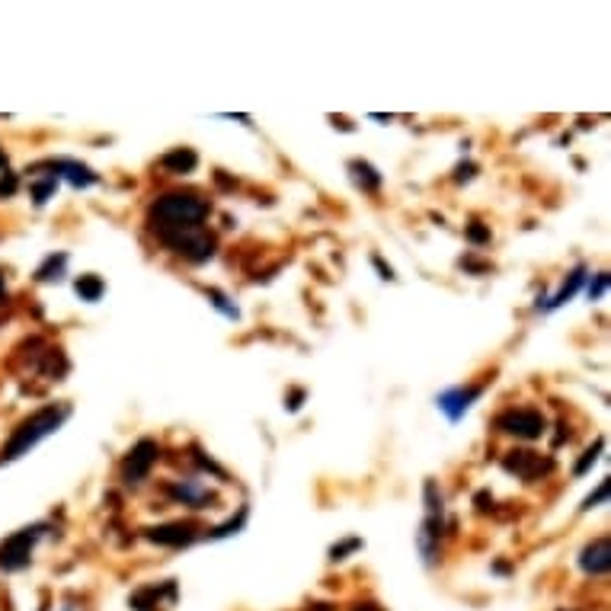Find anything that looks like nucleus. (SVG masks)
<instances>
[{
  "mask_svg": "<svg viewBox=\"0 0 611 611\" xmlns=\"http://www.w3.org/2000/svg\"><path fill=\"white\" fill-rule=\"evenodd\" d=\"M212 202L199 192H167L148 208V231L170 253L183 256L189 263H208L215 256V237L205 231V218Z\"/></svg>",
  "mask_w": 611,
  "mask_h": 611,
  "instance_id": "f257e3e1",
  "label": "nucleus"
},
{
  "mask_svg": "<svg viewBox=\"0 0 611 611\" xmlns=\"http://www.w3.org/2000/svg\"><path fill=\"white\" fill-rule=\"evenodd\" d=\"M71 416V407L68 404H52V407H42L29 416V420H23L20 426L13 429L10 442L4 445V452H0V461H13L26 455L29 448H36L42 439L55 436V432L64 426V420Z\"/></svg>",
  "mask_w": 611,
  "mask_h": 611,
  "instance_id": "f03ea898",
  "label": "nucleus"
},
{
  "mask_svg": "<svg viewBox=\"0 0 611 611\" xmlns=\"http://www.w3.org/2000/svg\"><path fill=\"white\" fill-rule=\"evenodd\" d=\"M423 496H426V519L420 525V535H416V548H420L426 567H436L442 551V535H445V500H442V490L436 487V480H426Z\"/></svg>",
  "mask_w": 611,
  "mask_h": 611,
  "instance_id": "7ed1b4c3",
  "label": "nucleus"
},
{
  "mask_svg": "<svg viewBox=\"0 0 611 611\" xmlns=\"http://www.w3.org/2000/svg\"><path fill=\"white\" fill-rule=\"evenodd\" d=\"M496 429L506 432V436H512V439L535 442L548 432V420H544L541 410H535V407H512L496 420Z\"/></svg>",
  "mask_w": 611,
  "mask_h": 611,
  "instance_id": "20e7f679",
  "label": "nucleus"
},
{
  "mask_svg": "<svg viewBox=\"0 0 611 611\" xmlns=\"http://www.w3.org/2000/svg\"><path fill=\"white\" fill-rule=\"evenodd\" d=\"M160 458V445L154 439H138L132 445V452L125 455V461L119 464V477L125 487H138L144 477L151 474V468Z\"/></svg>",
  "mask_w": 611,
  "mask_h": 611,
  "instance_id": "39448f33",
  "label": "nucleus"
},
{
  "mask_svg": "<svg viewBox=\"0 0 611 611\" xmlns=\"http://www.w3.org/2000/svg\"><path fill=\"white\" fill-rule=\"evenodd\" d=\"M42 528L45 525L23 528V532L10 535L4 544H0V567H4V570H23L32 560V548H36V541L42 538Z\"/></svg>",
  "mask_w": 611,
  "mask_h": 611,
  "instance_id": "423d86ee",
  "label": "nucleus"
},
{
  "mask_svg": "<svg viewBox=\"0 0 611 611\" xmlns=\"http://www.w3.org/2000/svg\"><path fill=\"white\" fill-rule=\"evenodd\" d=\"M503 471L506 474H516L522 480H541V477H548L554 471V458L548 455H538V452H509L503 458Z\"/></svg>",
  "mask_w": 611,
  "mask_h": 611,
  "instance_id": "0eeeda50",
  "label": "nucleus"
},
{
  "mask_svg": "<svg viewBox=\"0 0 611 611\" xmlns=\"http://www.w3.org/2000/svg\"><path fill=\"white\" fill-rule=\"evenodd\" d=\"M199 535H202V528L196 522H167V525H157L144 532V538L154 544H164V548H189Z\"/></svg>",
  "mask_w": 611,
  "mask_h": 611,
  "instance_id": "6e6552de",
  "label": "nucleus"
},
{
  "mask_svg": "<svg viewBox=\"0 0 611 611\" xmlns=\"http://www.w3.org/2000/svg\"><path fill=\"white\" fill-rule=\"evenodd\" d=\"M480 394H484V384H468V388H448V391H442V394L436 397V404H439V410L448 416V420L458 423L461 416L477 404Z\"/></svg>",
  "mask_w": 611,
  "mask_h": 611,
  "instance_id": "1a4fd4ad",
  "label": "nucleus"
},
{
  "mask_svg": "<svg viewBox=\"0 0 611 611\" xmlns=\"http://www.w3.org/2000/svg\"><path fill=\"white\" fill-rule=\"evenodd\" d=\"M167 493L176 503H183L189 509H208V503H215V493L208 490L202 480H176L167 487Z\"/></svg>",
  "mask_w": 611,
  "mask_h": 611,
  "instance_id": "9d476101",
  "label": "nucleus"
},
{
  "mask_svg": "<svg viewBox=\"0 0 611 611\" xmlns=\"http://www.w3.org/2000/svg\"><path fill=\"white\" fill-rule=\"evenodd\" d=\"M45 167L52 170L55 180H68L74 189H87V186H93L96 180H100V176H96L90 167L77 164V160H48Z\"/></svg>",
  "mask_w": 611,
  "mask_h": 611,
  "instance_id": "9b49d317",
  "label": "nucleus"
},
{
  "mask_svg": "<svg viewBox=\"0 0 611 611\" xmlns=\"http://www.w3.org/2000/svg\"><path fill=\"white\" fill-rule=\"evenodd\" d=\"M580 567L589 576H605L611 567V544L608 538H596L592 544H586L583 554H580Z\"/></svg>",
  "mask_w": 611,
  "mask_h": 611,
  "instance_id": "f8f14e48",
  "label": "nucleus"
},
{
  "mask_svg": "<svg viewBox=\"0 0 611 611\" xmlns=\"http://www.w3.org/2000/svg\"><path fill=\"white\" fill-rule=\"evenodd\" d=\"M583 282H586V269H583V266H580V269H573V272H570V279H567L564 285H560V292H557V295L538 301V311H557L560 304H567L576 292H580Z\"/></svg>",
  "mask_w": 611,
  "mask_h": 611,
  "instance_id": "ddd939ff",
  "label": "nucleus"
},
{
  "mask_svg": "<svg viewBox=\"0 0 611 611\" xmlns=\"http://www.w3.org/2000/svg\"><path fill=\"white\" fill-rule=\"evenodd\" d=\"M160 167L170 170V173H192L199 167V154L192 148H176V151L160 157Z\"/></svg>",
  "mask_w": 611,
  "mask_h": 611,
  "instance_id": "4468645a",
  "label": "nucleus"
},
{
  "mask_svg": "<svg viewBox=\"0 0 611 611\" xmlns=\"http://www.w3.org/2000/svg\"><path fill=\"white\" fill-rule=\"evenodd\" d=\"M349 173H352V180H356V186L362 192H378L381 189V173L368 164V160H349Z\"/></svg>",
  "mask_w": 611,
  "mask_h": 611,
  "instance_id": "2eb2a0df",
  "label": "nucleus"
},
{
  "mask_svg": "<svg viewBox=\"0 0 611 611\" xmlns=\"http://www.w3.org/2000/svg\"><path fill=\"white\" fill-rule=\"evenodd\" d=\"M247 516H250V509H247V506H240L237 519H231V522H224V525L212 528V532H208V538H212V541H221V538H231V535H237L240 528L247 525Z\"/></svg>",
  "mask_w": 611,
  "mask_h": 611,
  "instance_id": "dca6fc26",
  "label": "nucleus"
},
{
  "mask_svg": "<svg viewBox=\"0 0 611 611\" xmlns=\"http://www.w3.org/2000/svg\"><path fill=\"white\" fill-rule=\"evenodd\" d=\"M74 288H77V295L84 298V301H100L103 292H106V285H103L100 276H80Z\"/></svg>",
  "mask_w": 611,
  "mask_h": 611,
  "instance_id": "f3484780",
  "label": "nucleus"
},
{
  "mask_svg": "<svg viewBox=\"0 0 611 611\" xmlns=\"http://www.w3.org/2000/svg\"><path fill=\"white\" fill-rule=\"evenodd\" d=\"M64 266H68V253H58V256H48L45 266L39 269V282H58L64 276Z\"/></svg>",
  "mask_w": 611,
  "mask_h": 611,
  "instance_id": "a211bd4d",
  "label": "nucleus"
},
{
  "mask_svg": "<svg viewBox=\"0 0 611 611\" xmlns=\"http://www.w3.org/2000/svg\"><path fill=\"white\" fill-rule=\"evenodd\" d=\"M55 189H58V180L52 173L45 176V180H39V183H32V199H36V205H45L48 199L55 196Z\"/></svg>",
  "mask_w": 611,
  "mask_h": 611,
  "instance_id": "6ab92c4d",
  "label": "nucleus"
},
{
  "mask_svg": "<svg viewBox=\"0 0 611 611\" xmlns=\"http://www.w3.org/2000/svg\"><path fill=\"white\" fill-rule=\"evenodd\" d=\"M602 448H605V439H599L596 445L589 448V452H586V455L580 458V464H576V468H573V474H576V477H580V474H586V471L592 468V464L599 461V452H602Z\"/></svg>",
  "mask_w": 611,
  "mask_h": 611,
  "instance_id": "aec40b11",
  "label": "nucleus"
},
{
  "mask_svg": "<svg viewBox=\"0 0 611 611\" xmlns=\"http://www.w3.org/2000/svg\"><path fill=\"white\" fill-rule=\"evenodd\" d=\"M208 298H212V304H215V308L224 314V317H231V320H237L240 317V311L234 308V304H228V298H224L221 292H215V288H208V292H205Z\"/></svg>",
  "mask_w": 611,
  "mask_h": 611,
  "instance_id": "412c9836",
  "label": "nucleus"
},
{
  "mask_svg": "<svg viewBox=\"0 0 611 611\" xmlns=\"http://www.w3.org/2000/svg\"><path fill=\"white\" fill-rule=\"evenodd\" d=\"M605 500H608V480H602V484H599V490L592 493V496H586L583 509L589 512V509H596V506H599V503H605Z\"/></svg>",
  "mask_w": 611,
  "mask_h": 611,
  "instance_id": "4be33fe9",
  "label": "nucleus"
},
{
  "mask_svg": "<svg viewBox=\"0 0 611 611\" xmlns=\"http://www.w3.org/2000/svg\"><path fill=\"white\" fill-rule=\"evenodd\" d=\"M356 548H362V541H359V538H349V541H343V544H336V548L330 551V557H333V560H343L349 551H356Z\"/></svg>",
  "mask_w": 611,
  "mask_h": 611,
  "instance_id": "5701e85b",
  "label": "nucleus"
},
{
  "mask_svg": "<svg viewBox=\"0 0 611 611\" xmlns=\"http://www.w3.org/2000/svg\"><path fill=\"white\" fill-rule=\"evenodd\" d=\"M605 292H608V276H605V272H599L596 282H589V298H592V301H599Z\"/></svg>",
  "mask_w": 611,
  "mask_h": 611,
  "instance_id": "b1692460",
  "label": "nucleus"
},
{
  "mask_svg": "<svg viewBox=\"0 0 611 611\" xmlns=\"http://www.w3.org/2000/svg\"><path fill=\"white\" fill-rule=\"evenodd\" d=\"M468 240H474V244H487L490 231L487 228H477V224H474V228H468Z\"/></svg>",
  "mask_w": 611,
  "mask_h": 611,
  "instance_id": "393cba45",
  "label": "nucleus"
},
{
  "mask_svg": "<svg viewBox=\"0 0 611 611\" xmlns=\"http://www.w3.org/2000/svg\"><path fill=\"white\" fill-rule=\"evenodd\" d=\"M474 173H477V167H474V164H461V167L455 170V180H458V183H468Z\"/></svg>",
  "mask_w": 611,
  "mask_h": 611,
  "instance_id": "a878e982",
  "label": "nucleus"
},
{
  "mask_svg": "<svg viewBox=\"0 0 611 611\" xmlns=\"http://www.w3.org/2000/svg\"><path fill=\"white\" fill-rule=\"evenodd\" d=\"M301 400H304V391H295L292 397H288V410H292V413L301 410Z\"/></svg>",
  "mask_w": 611,
  "mask_h": 611,
  "instance_id": "bb28decb",
  "label": "nucleus"
},
{
  "mask_svg": "<svg viewBox=\"0 0 611 611\" xmlns=\"http://www.w3.org/2000/svg\"><path fill=\"white\" fill-rule=\"evenodd\" d=\"M372 263H375V266L381 269V279H394V269H391V266H384V263H381V256H375Z\"/></svg>",
  "mask_w": 611,
  "mask_h": 611,
  "instance_id": "cd10ccee",
  "label": "nucleus"
},
{
  "mask_svg": "<svg viewBox=\"0 0 611 611\" xmlns=\"http://www.w3.org/2000/svg\"><path fill=\"white\" fill-rule=\"evenodd\" d=\"M356 611H381V608H378V605H359Z\"/></svg>",
  "mask_w": 611,
  "mask_h": 611,
  "instance_id": "c85d7f7f",
  "label": "nucleus"
},
{
  "mask_svg": "<svg viewBox=\"0 0 611 611\" xmlns=\"http://www.w3.org/2000/svg\"><path fill=\"white\" fill-rule=\"evenodd\" d=\"M0 298H4V276H0Z\"/></svg>",
  "mask_w": 611,
  "mask_h": 611,
  "instance_id": "c756f323",
  "label": "nucleus"
},
{
  "mask_svg": "<svg viewBox=\"0 0 611 611\" xmlns=\"http://www.w3.org/2000/svg\"><path fill=\"white\" fill-rule=\"evenodd\" d=\"M4 164H7V157H4V154H0V167H4Z\"/></svg>",
  "mask_w": 611,
  "mask_h": 611,
  "instance_id": "7c9ffc66",
  "label": "nucleus"
}]
</instances>
